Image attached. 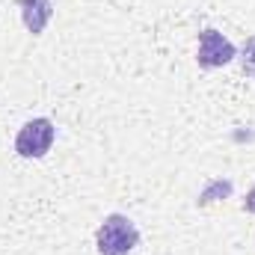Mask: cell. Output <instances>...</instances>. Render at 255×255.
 I'll list each match as a JSON object with an SVG mask.
<instances>
[{
  "label": "cell",
  "mask_w": 255,
  "mask_h": 255,
  "mask_svg": "<svg viewBox=\"0 0 255 255\" xmlns=\"http://www.w3.org/2000/svg\"><path fill=\"white\" fill-rule=\"evenodd\" d=\"M235 57H238V51H235V45L223 33H217V30H202L199 33L196 63L202 68H223V65L232 63Z\"/></svg>",
  "instance_id": "3"
},
{
  "label": "cell",
  "mask_w": 255,
  "mask_h": 255,
  "mask_svg": "<svg viewBox=\"0 0 255 255\" xmlns=\"http://www.w3.org/2000/svg\"><path fill=\"white\" fill-rule=\"evenodd\" d=\"M54 136H57V128H54L51 119H30L15 136V151L24 160L45 157L54 145Z\"/></svg>",
  "instance_id": "2"
},
{
  "label": "cell",
  "mask_w": 255,
  "mask_h": 255,
  "mask_svg": "<svg viewBox=\"0 0 255 255\" xmlns=\"http://www.w3.org/2000/svg\"><path fill=\"white\" fill-rule=\"evenodd\" d=\"M15 6L21 9V21L33 36L45 33L54 18V0H15Z\"/></svg>",
  "instance_id": "4"
},
{
  "label": "cell",
  "mask_w": 255,
  "mask_h": 255,
  "mask_svg": "<svg viewBox=\"0 0 255 255\" xmlns=\"http://www.w3.org/2000/svg\"><path fill=\"white\" fill-rule=\"evenodd\" d=\"M241 68H244L247 77L255 80V36L247 39V45H244V51H241Z\"/></svg>",
  "instance_id": "5"
},
{
  "label": "cell",
  "mask_w": 255,
  "mask_h": 255,
  "mask_svg": "<svg viewBox=\"0 0 255 255\" xmlns=\"http://www.w3.org/2000/svg\"><path fill=\"white\" fill-rule=\"evenodd\" d=\"M244 211H250V214H255V187L250 193H247V199H244Z\"/></svg>",
  "instance_id": "6"
},
{
  "label": "cell",
  "mask_w": 255,
  "mask_h": 255,
  "mask_svg": "<svg viewBox=\"0 0 255 255\" xmlns=\"http://www.w3.org/2000/svg\"><path fill=\"white\" fill-rule=\"evenodd\" d=\"M136 244H139V232L125 214H110L95 232V247L101 255H128Z\"/></svg>",
  "instance_id": "1"
}]
</instances>
